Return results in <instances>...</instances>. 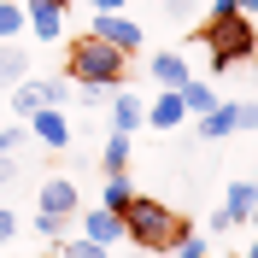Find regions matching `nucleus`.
Wrapping results in <instances>:
<instances>
[{
	"instance_id": "obj_18",
	"label": "nucleus",
	"mask_w": 258,
	"mask_h": 258,
	"mask_svg": "<svg viewBox=\"0 0 258 258\" xmlns=\"http://www.w3.org/2000/svg\"><path fill=\"white\" fill-rule=\"evenodd\" d=\"M123 164H129V135L112 129V135L100 141V170H123Z\"/></svg>"
},
{
	"instance_id": "obj_16",
	"label": "nucleus",
	"mask_w": 258,
	"mask_h": 258,
	"mask_svg": "<svg viewBox=\"0 0 258 258\" xmlns=\"http://www.w3.org/2000/svg\"><path fill=\"white\" fill-rule=\"evenodd\" d=\"M252 200H258V182H246V176L223 188V211L235 217V223H246V211H252Z\"/></svg>"
},
{
	"instance_id": "obj_19",
	"label": "nucleus",
	"mask_w": 258,
	"mask_h": 258,
	"mask_svg": "<svg viewBox=\"0 0 258 258\" xmlns=\"http://www.w3.org/2000/svg\"><path fill=\"white\" fill-rule=\"evenodd\" d=\"M0 41H24V0H0Z\"/></svg>"
},
{
	"instance_id": "obj_4",
	"label": "nucleus",
	"mask_w": 258,
	"mask_h": 258,
	"mask_svg": "<svg viewBox=\"0 0 258 258\" xmlns=\"http://www.w3.org/2000/svg\"><path fill=\"white\" fill-rule=\"evenodd\" d=\"M24 129H30V147H41V153H64L71 147V117H64V106H41V112L24 117Z\"/></svg>"
},
{
	"instance_id": "obj_21",
	"label": "nucleus",
	"mask_w": 258,
	"mask_h": 258,
	"mask_svg": "<svg viewBox=\"0 0 258 258\" xmlns=\"http://www.w3.org/2000/svg\"><path fill=\"white\" fill-rule=\"evenodd\" d=\"M229 117H235V135L258 129V100H229Z\"/></svg>"
},
{
	"instance_id": "obj_1",
	"label": "nucleus",
	"mask_w": 258,
	"mask_h": 258,
	"mask_svg": "<svg viewBox=\"0 0 258 258\" xmlns=\"http://www.w3.org/2000/svg\"><path fill=\"white\" fill-rule=\"evenodd\" d=\"M176 235H188V223H182L164 200L135 194V200L123 206V241H135L141 252H170V246H176Z\"/></svg>"
},
{
	"instance_id": "obj_6",
	"label": "nucleus",
	"mask_w": 258,
	"mask_h": 258,
	"mask_svg": "<svg viewBox=\"0 0 258 258\" xmlns=\"http://www.w3.org/2000/svg\"><path fill=\"white\" fill-rule=\"evenodd\" d=\"M88 35H100V41H112L117 53H141V41H147V30H141V24H135L129 12H94Z\"/></svg>"
},
{
	"instance_id": "obj_24",
	"label": "nucleus",
	"mask_w": 258,
	"mask_h": 258,
	"mask_svg": "<svg viewBox=\"0 0 258 258\" xmlns=\"http://www.w3.org/2000/svg\"><path fill=\"white\" fill-rule=\"evenodd\" d=\"M159 12L170 18V24H188V18L200 12V0H159Z\"/></svg>"
},
{
	"instance_id": "obj_31",
	"label": "nucleus",
	"mask_w": 258,
	"mask_h": 258,
	"mask_svg": "<svg viewBox=\"0 0 258 258\" xmlns=\"http://www.w3.org/2000/svg\"><path fill=\"white\" fill-rule=\"evenodd\" d=\"M246 258H258V235H252V241H246Z\"/></svg>"
},
{
	"instance_id": "obj_13",
	"label": "nucleus",
	"mask_w": 258,
	"mask_h": 258,
	"mask_svg": "<svg viewBox=\"0 0 258 258\" xmlns=\"http://www.w3.org/2000/svg\"><path fill=\"white\" fill-rule=\"evenodd\" d=\"M147 71H153V82H159V88H182V82L194 77L182 53H153V59H147Z\"/></svg>"
},
{
	"instance_id": "obj_15",
	"label": "nucleus",
	"mask_w": 258,
	"mask_h": 258,
	"mask_svg": "<svg viewBox=\"0 0 258 258\" xmlns=\"http://www.w3.org/2000/svg\"><path fill=\"white\" fill-rule=\"evenodd\" d=\"M176 94H182V106H188V117L211 112V106L223 100V94H217V88H211V82H200V77H188V82H182V88H176Z\"/></svg>"
},
{
	"instance_id": "obj_7",
	"label": "nucleus",
	"mask_w": 258,
	"mask_h": 258,
	"mask_svg": "<svg viewBox=\"0 0 258 258\" xmlns=\"http://www.w3.org/2000/svg\"><path fill=\"white\" fill-rule=\"evenodd\" d=\"M24 35L64 41V0H24Z\"/></svg>"
},
{
	"instance_id": "obj_11",
	"label": "nucleus",
	"mask_w": 258,
	"mask_h": 258,
	"mask_svg": "<svg viewBox=\"0 0 258 258\" xmlns=\"http://www.w3.org/2000/svg\"><path fill=\"white\" fill-rule=\"evenodd\" d=\"M147 123L159 129V135H170V129H182V123H188V106H182V94H176V88H159V100L147 106Z\"/></svg>"
},
{
	"instance_id": "obj_3",
	"label": "nucleus",
	"mask_w": 258,
	"mask_h": 258,
	"mask_svg": "<svg viewBox=\"0 0 258 258\" xmlns=\"http://www.w3.org/2000/svg\"><path fill=\"white\" fill-rule=\"evenodd\" d=\"M206 53H211V71H235L241 59L258 53V30L252 18L235 12V18H206Z\"/></svg>"
},
{
	"instance_id": "obj_10",
	"label": "nucleus",
	"mask_w": 258,
	"mask_h": 258,
	"mask_svg": "<svg viewBox=\"0 0 258 258\" xmlns=\"http://www.w3.org/2000/svg\"><path fill=\"white\" fill-rule=\"evenodd\" d=\"M106 94H112V129H123V135H135V129L147 123V100H141V94H129L123 82H112Z\"/></svg>"
},
{
	"instance_id": "obj_25",
	"label": "nucleus",
	"mask_w": 258,
	"mask_h": 258,
	"mask_svg": "<svg viewBox=\"0 0 258 258\" xmlns=\"http://www.w3.org/2000/svg\"><path fill=\"white\" fill-rule=\"evenodd\" d=\"M12 241H18V211H6V206H0V252H6Z\"/></svg>"
},
{
	"instance_id": "obj_22",
	"label": "nucleus",
	"mask_w": 258,
	"mask_h": 258,
	"mask_svg": "<svg viewBox=\"0 0 258 258\" xmlns=\"http://www.w3.org/2000/svg\"><path fill=\"white\" fill-rule=\"evenodd\" d=\"M170 258H211V246H206V241H200V235L188 229V235H176V246H170Z\"/></svg>"
},
{
	"instance_id": "obj_26",
	"label": "nucleus",
	"mask_w": 258,
	"mask_h": 258,
	"mask_svg": "<svg viewBox=\"0 0 258 258\" xmlns=\"http://www.w3.org/2000/svg\"><path fill=\"white\" fill-rule=\"evenodd\" d=\"M206 229H211V235H229V229H235V217H229V211L217 206V211H211V217H206Z\"/></svg>"
},
{
	"instance_id": "obj_2",
	"label": "nucleus",
	"mask_w": 258,
	"mask_h": 258,
	"mask_svg": "<svg viewBox=\"0 0 258 258\" xmlns=\"http://www.w3.org/2000/svg\"><path fill=\"white\" fill-rule=\"evenodd\" d=\"M129 71V53H117L112 41H100V35H82V41H71V53H64V77L88 82V88H112V82H123Z\"/></svg>"
},
{
	"instance_id": "obj_28",
	"label": "nucleus",
	"mask_w": 258,
	"mask_h": 258,
	"mask_svg": "<svg viewBox=\"0 0 258 258\" xmlns=\"http://www.w3.org/2000/svg\"><path fill=\"white\" fill-rule=\"evenodd\" d=\"M235 12H241L235 0H211V18H235Z\"/></svg>"
},
{
	"instance_id": "obj_29",
	"label": "nucleus",
	"mask_w": 258,
	"mask_h": 258,
	"mask_svg": "<svg viewBox=\"0 0 258 258\" xmlns=\"http://www.w3.org/2000/svg\"><path fill=\"white\" fill-rule=\"evenodd\" d=\"M235 6H241V12H246V18H258V0H235Z\"/></svg>"
},
{
	"instance_id": "obj_20",
	"label": "nucleus",
	"mask_w": 258,
	"mask_h": 258,
	"mask_svg": "<svg viewBox=\"0 0 258 258\" xmlns=\"http://www.w3.org/2000/svg\"><path fill=\"white\" fill-rule=\"evenodd\" d=\"M59 258H112L100 241H88V235H77V241H59Z\"/></svg>"
},
{
	"instance_id": "obj_17",
	"label": "nucleus",
	"mask_w": 258,
	"mask_h": 258,
	"mask_svg": "<svg viewBox=\"0 0 258 258\" xmlns=\"http://www.w3.org/2000/svg\"><path fill=\"white\" fill-rule=\"evenodd\" d=\"M129 200H135V182H129L123 170H106V188H100V206H106V211H123Z\"/></svg>"
},
{
	"instance_id": "obj_14",
	"label": "nucleus",
	"mask_w": 258,
	"mask_h": 258,
	"mask_svg": "<svg viewBox=\"0 0 258 258\" xmlns=\"http://www.w3.org/2000/svg\"><path fill=\"white\" fill-rule=\"evenodd\" d=\"M24 77H30V53L18 47V41H0V88H12Z\"/></svg>"
},
{
	"instance_id": "obj_33",
	"label": "nucleus",
	"mask_w": 258,
	"mask_h": 258,
	"mask_svg": "<svg viewBox=\"0 0 258 258\" xmlns=\"http://www.w3.org/2000/svg\"><path fill=\"white\" fill-rule=\"evenodd\" d=\"M0 258H6V252H0Z\"/></svg>"
},
{
	"instance_id": "obj_5",
	"label": "nucleus",
	"mask_w": 258,
	"mask_h": 258,
	"mask_svg": "<svg viewBox=\"0 0 258 258\" xmlns=\"http://www.w3.org/2000/svg\"><path fill=\"white\" fill-rule=\"evenodd\" d=\"M64 77H24V82H12V112L18 117H30V112H41V106H64Z\"/></svg>"
},
{
	"instance_id": "obj_23",
	"label": "nucleus",
	"mask_w": 258,
	"mask_h": 258,
	"mask_svg": "<svg viewBox=\"0 0 258 258\" xmlns=\"http://www.w3.org/2000/svg\"><path fill=\"white\" fill-rule=\"evenodd\" d=\"M64 229H71V217H53V211H35V235H41V241H59Z\"/></svg>"
},
{
	"instance_id": "obj_9",
	"label": "nucleus",
	"mask_w": 258,
	"mask_h": 258,
	"mask_svg": "<svg viewBox=\"0 0 258 258\" xmlns=\"http://www.w3.org/2000/svg\"><path fill=\"white\" fill-rule=\"evenodd\" d=\"M77 182L71 176H47L41 182V194H35V211H53V217H77Z\"/></svg>"
},
{
	"instance_id": "obj_12",
	"label": "nucleus",
	"mask_w": 258,
	"mask_h": 258,
	"mask_svg": "<svg viewBox=\"0 0 258 258\" xmlns=\"http://www.w3.org/2000/svg\"><path fill=\"white\" fill-rule=\"evenodd\" d=\"M82 235H88V241H100L106 252H112V241H123V211H106V206L82 211Z\"/></svg>"
},
{
	"instance_id": "obj_32",
	"label": "nucleus",
	"mask_w": 258,
	"mask_h": 258,
	"mask_svg": "<svg viewBox=\"0 0 258 258\" xmlns=\"http://www.w3.org/2000/svg\"><path fill=\"white\" fill-rule=\"evenodd\" d=\"M135 258H153V252H135Z\"/></svg>"
},
{
	"instance_id": "obj_30",
	"label": "nucleus",
	"mask_w": 258,
	"mask_h": 258,
	"mask_svg": "<svg viewBox=\"0 0 258 258\" xmlns=\"http://www.w3.org/2000/svg\"><path fill=\"white\" fill-rule=\"evenodd\" d=\"M246 223H252V235H258V200H252V211H246Z\"/></svg>"
},
{
	"instance_id": "obj_8",
	"label": "nucleus",
	"mask_w": 258,
	"mask_h": 258,
	"mask_svg": "<svg viewBox=\"0 0 258 258\" xmlns=\"http://www.w3.org/2000/svg\"><path fill=\"white\" fill-rule=\"evenodd\" d=\"M24 153H30V129H24V123L0 129V188L24 176Z\"/></svg>"
},
{
	"instance_id": "obj_27",
	"label": "nucleus",
	"mask_w": 258,
	"mask_h": 258,
	"mask_svg": "<svg viewBox=\"0 0 258 258\" xmlns=\"http://www.w3.org/2000/svg\"><path fill=\"white\" fill-rule=\"evenodd\" d=\"M82 6H94V12H123L129 0H82Z\"/></svg>"
}]
</instances>
